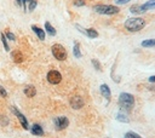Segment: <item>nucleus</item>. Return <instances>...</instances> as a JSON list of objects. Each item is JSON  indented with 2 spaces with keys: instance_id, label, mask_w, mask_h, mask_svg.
Wrapping results in <instances>:
<instances>
[{
  "instance_id": "obj_17",
  "label": "nucleus",
  "mask_w": 155,
  "mask_h": 138,
  "mask_svg": "<svg viewBox=\"0 0 155 138\" xmlns=\"http://www.w3.org/2000/svg\"><path fill=\"white\" fill-rule=\"evenodd\" d=\"M142 46L143 47H155V39H148L142 41Z\"/></svg>"
},
{
  "instance_id": "obj_24",
  "label": "nucleus",
  "mask_w": 155,
  "mask_h": 138,
  "mask_svg": "<svg viewBox=\"0 0 155 138\" xmlns=\"http://www.w3.org/2000/svg\"><path fill=\"white\" fill-rule=\"evenodd\" d=\"M92 65H93L97 70H102V65H101V63H99L97 59H94V58L92 59Z\"/></svg>"
},
{
  "instance_id": "obj_21",
  "label": "nucleus",
  "mask_w": 155,
  "mask_h": 138,
  "mask_svg": "<svg viewBox=\"0 0 155 138\" xmlns=\"http://www.w3.org/2000/svg\"><path fill=\"white\" fill-rule=\"evenodd\" d=\"M27 2H28V10L29 11H33L35 7H36V0H27Z\"/></svg>"
},
{
  "instance_id": "obj_28",
  "label": "nucleus",
  "mask_w": 155,
  "mask_h": 138,
  "mask_svg": "<svg viewBox=\"0 0 155 138\" xmlns=\"http://www.w3.org/2000/svg\"><path fill=\"white\" fill-rule=\"evenodd\" d=\"M17 2H18V5H21L24 10H25V4H27V0H17Z\"/></svg>"
},
{
  "instance_id": "obj_6",
  "label": "nucleus",
  "mask_w": 155,
  "mask_h": 138,
  "mask_svg": "<svg viewBox=\"0 0 155 138\" xmlns=\"http://www.w3.org/2000/svg\"><path fill=\"white\" fill-rule=\"evenodd\" d=\"M53 123H54L56 130H64L69 125V120L65 116H58L53 120Z\"/></svg>"
},
{
  "instance_id": "obj_14",
  "label": "nucleus",
  "mask_w": 155,
  "mask_h": 138,
  "mask_svg": "<svg viewBox=\"0 0 155 138\" xmlns=\"http://www.w3.org/2000/svg\"><path fill=\"white\" fill-rule=\"evenodd\" d=\"M90 39H94V38H97L98 36V31L96 30V29H93V28H88V29H85V31H84Z\"/></svg>"
},
{
  "instance_id": "obj_19",
  "label": "nucleus",
  "mask_w": 155,
  "mask_h": 138,
  "mask_svg": "<svg viewBox=\"0 0 155 138\" xmlns=\"http://www.w3.org/2000/svg\"><path fill=\"white\" fill-rule=\"evenodd\" d=\"M73 52H74V56L76 57V58H80L82 54H81V51H80V45L78 44V42H75V45H74V50H73Z\"/></svg>"
},
{
  "instance_id": "obj_16",
  "label": "nucleus",
  "mask_w": 155,
  "mask_h": 138,
  "mask_svg": "<svg viewBox=\"0 0 155 138\" xmlns=\"http://www.w3.org/2000/svg\"><path fill=\"white\" fill-rule=\"evenodd\" d=\"M142 6H143V8H144L145 11L151 10V8H155V0H148V1H147L145 4H143Z\"/></svg>"
},
{
  "instance_id": "obj_12",
  "label": "nucleus",
  "mask_w": 155,
  "mask_h": 138,
  "mask_svg": "<svg viewBox=\"0 0 155 138\" xmlns=\"http://www.w3.org/2000/svg\"><path fill=\"white\" fill-rule=\"evenodd\" d=\"M30 131H31V133L35 134V136H44V130H42V127H41L40 125H38V123L33 125V126L30 127Z\"/></svg>"
},
{
  "instance_id": "obj_27",
  "label": "nucleus",
  "mask_w": 155,
  "mask_h": 138,
  "mask_svg": "<svg viewBox=\"0 0 155 138\" xmlns=\"http://www.w3.org/2000/svg\"><path fill=\"white\" fill-rule=\"evenodd\" d=\"M0 96L1 97H6L7 96V93H6V91H5V88L2 86H0Z\"/></svg>"
},
{
  "instance_id": "obj_4",
  "label": "nucleus",
  "mask_w": 155,
  "mask_h": 138,
  "mask_svg": "<svg viewBox=\"0 0 155 138\" xmlns=\"http://www.w3.org/2000/svg\"><path fill=\"white\" fill-rule=\"evenodd\" d=\"M51 51H52L53 57L56 59H58V61H64L67 58V51L61 44H54L51 47Z\"/></svg>"
},
{
  "instance_id": "obj_15",
  "label": "nucleus",
  "mask_w": 155,
  "mask_h": 138,
  "mask_svg": "<svg viewBox=\"0 0 155 138\" xmlns=\"http://www.w3.org/2000/svg\"><path fill=\"white\" fill-rule=\"evenodd\" d=\"M11 56H12V59H13L16 63L23 62V56H22V53H21L19 51H13V52L11 53Z\"/></svg>"
},
{
  "instance_id": "obj_23",
  "label": "nucleus",
  "mask_w": 155,
  "mask_h": 138,
  "mask_svg": "<svg viewBox=\"0 0 155 138\" xmlns=\"http://www.w3.org/2000/svg\"><path fill=\"white\" fill-rule=\"evenodd\" d=\"M125 138H142L139 134H137V133H134V132H127L126 134H125Z\"/></svg>"
},
{
  "instance_id": "obj_26",
  "label": "nucleus",
  "mask_w": 155,
  "mask_h": 138,
  "mask_svg": "<svg viewBox=\"0 0 155 138\" xmlns=\"http://www.w3.org/2000/svg\"><path fill=\"white\" fill-rule=\"evenodd\" d=\"M74 5L75 6H84L85 5V0H75L74 1Z\"/></svg>"
},
{
  "instance_id": "obj_10",
  "label": "nucleus",
  "mask_w": 155,
  "mask_h": 138,
  "mask_svg": "<svg viewBox=\"0 0 155 138\" xmlns=\"http://www.w3.org/2000/svg\"><path fill=\"white\" fill-rule=\"evenodd\" d=\"M130 11H131V13H133V15H140V13H144V12H145V10L143 8V6L139 5V4L132 5V6L130 7Z\"/></svg>"
},
{
  "instance_id": "obj_13",
  "label": "nucleus",
  "mask_w": 155,
  "mask_h": 138,
  "mask_svg": "<svg viewBox=\"0 0 155 138\" xmlns=\"http://www.w3.org/2000/svg\"><path fill=\"white\" fill-rule=\"evenodd\" d=\"M31 29L34 30V33L36 34V36H38L40 40H45V31H44L40 27H38V25H31Z\"/></svg>"
},
{
  "instance_id": "obj_29",
  "label": "nucleus",
  "mask_w": 155,
  "mask_h": 138,
  "mask_svg": "<svg viewBox=\"0 0 155 138\" xmlns=\"http://www.w3.org/2000/svg\"><path fill=\"white\" fill-rule=\"evenodd\" d=\"M128 1H131V0H115V2H116V4H119V5L126 4V2H128Z\"/></svg>"
},
{
  "instance_id": "obj_8",
  "label": "nucleus",
  "mask_w": 155,
  "mask_h": 138,
  "mask_svg": "<svg viewBox=\"0 0 155 138\" xmlns=\"http://www.w3.org/2000/svg\"><path fill=\"white\" fill-rule=\"evenodd\" d=\"M70 105H71L74 109H80V108H82V105H84V100H82L81 97H73V98L70 99Z\"/></svg>"
},
{
  "instance_id": "obj_11",
  "label": "nucleus",
  "mask_w": 155,
  "mask_h": 138,
  "mask_svg": "<svg viewBox=\"0 0 155 138\" xmlns=\"http://www.w3.org/2000/svg\"><path fill=\"white\" fill-rule=\"evenodd\" d=\"M24 94H25L27 97L31 98V97H34V96L36 94V88H35L33 85L25 86V88H24Z\"/></svg>"
},
{
  "instance_id": "obj_18",
  "label": "nucleus",
  "mask_w": 155,
  "mask_h": 138,
  "mask_svg": "<svg viewBox=\"0 0 155 138\" xmlns=\"http://www.w3.org/2000/svg\"><path fill=\"white\" fill-rule=\"evenodd\" d=\"M45 30L50 34V35H56V29L51 25V23H48V22H46L45 23Z\"/></svg>"
},
{
  "instance_id": "obj_20",
  "label": "nucleus",
  "mask_w": 155,
  "mask_h": 138,
  "mask_svg": "<svg viewBox=\"0 0 155 138\" xmlns=\"http://www.w3.org/2000/svg\"><path fill=\"white\" fill-rule=\"evenodd\" d=\"M116 120H119V121H121V122H128V119H127V116L125 115V114H122L121 111L116 115Z\"/></svg>"
},
{
  "instance_id": "obj_1",
  "label": "nucleus",
  "mask_w": 155,
  "mask_h": 138,
  "mask_svg": "<svg viewBox=\"0 0 155 138\" xmlns=\"http://www.w3.org/2000/svg\"><path fill=\"white\" fill-rule=\"evenodd\" d=\"M145 25V21L143 18L139 17H133V18H128L125 22V28L128 31H138L140 29H143Z\"/></svg>"
},
{
  "instance_id": "obj_30",
  "label": "nucleus",
  "mask_w": 155,
  "mask_h": 138,
  "mask_svg": "<svg viewBox=\"0 0 155 138\" xmlns=\"http://www.w3.org/2000/svg\"><path fill=\"white\" fill-rule=\"evenodd\" d=\"M149 81H150V82H155V75L150 76V77H149Z\"/></svg>"
},
{
  "instance_id": "obj_22",
  "label": "nucleus",
  "mask_w": 155,
  "mask_h": 138,
  "mask_svg": "<svg viewBox=\"0 0 155 138\" xmlns=\"http://www.w3.org/2000/svg\"><path fill=\"white\" fill-rule=\"evenodd\" d=\"M1 40H2V44H4L5 51H10V47H8V44H7V39H6L5 34H1Z\"/></svg>"
},
{
  "instance_id": "obj_9",
  "label": "nucleus",
  "mask_w": 155,
  "mask_h": 138,
  "mask_svg": "<svg viewBox=\"0 0 155 138\" xmlns=\"http://www.w3.org/2000/svg\"><path fill=\"white\" fill-rule=\"evenodd\" d=\"M101 93H102V96L104 97V98H107V99H110V97H111V92H110V88H109V86L107 85V84H103V85H101Z\"/></svg>"
},
{
  "instance_id": "obj_3",
  "label": "nucleus",
  "mask_w": 155,
  "mask_h": 138,
  "mask_svg": "<svg viewBox=\"0 0 155 138\" xmlns=\"http://www.w3.org/2000/svg\"><path fill=\"white\" fill-rule=\"evenodd\" d=\"M93 11L101 15H115L119 12V7L113 5H94Z\"/></svg>"
},
{
  "instance_id": "obj_7",
  "label": "nucleus",
  "mask_w": 155,
  "mask_h": 138,
  "mask_svg": "<svg viewBox=\"0 0 155 138\" xmlns=\"http://www.w3.org/2000/svg\"><path fill=\"white\" fill-rule=\"evenodd\" d=\"M11 110L13 111V114L18 117V120H19V122L22 123V126H23V128L24 130H28L29 128V126H28V121H27V119H25V116L21 113V111H18L17 109H16V107H11Z\"/></svg>"
},
{
  "instance_id": "obj_2",
  "label": "nucleus",
  "mask_w": 155,
  "mask_h": 138,
  "mask_svg": "<svg viewBox=\"0 0 155 138\" xmlns=\"http://www.w3.org/2000/svg\"><path fill=\"white\" fill-rule=\"evenodd\" d=\"M119 103L121 105L122 109H127V110H131L133 104H134V97L131 94V93H127V92H122L120 96H119Z\"/></svg>"
},
{
  "instance_id": "obj_5",
  "label": "nucleus",
  "mask_w": 155,
  "mask_h": 138,
  "mask_svg": "<svg viewBox=\"0 0 155 138\" xmlns=\"http://www.w3.org/2000/svg\"><path fill=\"white\" fill-rule=\"evenodd\" d=\"M61 80H62V74L59 71H57V70H50L47 73V81L50 84L57 85V84L61 82Z\"/></svg>"
},
{
  "instance_id": "obj_25",
  "label": "nucleus",
  "mask_w": 155,
  "mask_h": 138,
  "mask_svg": "<svg viewBox=\"0 0 155 138\" xmlns=\"http://www.w3.org/2000/svg\"><path fill=\"white\" fill-rule=\"evenodd\" d=\"M5 36H6V39H8V40H11V41H15V40H16V36H15L10 30H8V31H6Z\"/></svg>"
}]
</instances>
